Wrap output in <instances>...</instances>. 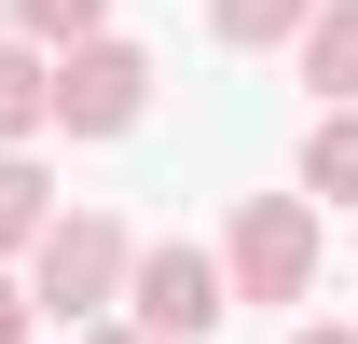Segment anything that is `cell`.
<instances>
[{"mask_svg":"<svg viewBox=\"0 0 358 344\" xmlns=\"http://www.w3.org/2000/svg\"><path fill=\"white\" fill-rule=\"evenodd\" d=\"M289 83H303L317 110H345V96H358V0H317L303 28H289Z\"/></svg>","mask_w":358,"mask_h":344,"instance_id":"5b68a950","label":"cell"},{"mask_svg":"<svg viewBox=\"0 0 358 344\" xmlns=\"http://www.w3.org/2000/svg\"><path fill=\"white\" fill-rule=\"evenodd\" d=\"M0 14H14V42H83V28H110V0H0Z\"/></svg>","mask_w":358,"mask_h":344,"instance_id":"30bf717a","label":"cell"},{"mask_svg":"<svg viewBox=\"0 0 358 344\" xmlns=\"http://www.w3.org/2000/svg\"><path fill=\"white\" fill-rule=\"evenodd\" d=\"M42 138H55V55L0 42V152H42Z\"/></svg>","mask_w":358,"mask_h":344,"instance_id":"8992f818","label":"cell"},{"mask_svg":"<svg viewBox=\"0 0 358 344\" xmlns=\"http://www.w3.org/2000/svg\"><path fill=\"white\" fill-rule=\"evenodd\" d=\"M69 344H152V331H138V317H83Z\"/></svg>","mask_w":358,"mask_h":344,"instance_id":"4fadbf2b","label":"cell"},{"mask_svg":"<svg viewBox=\"0 0 358 344\" xmlns=\"http://www.w3.org/2000/svg\"><path fill=\"white\" fill-rule=\"evenodd\" d=\"M303 14H317V0H207V42H221V55H289Z\"/></svg>","mask_w":358,"mask_h":344,"instance_id":"ba28073f","label":"cell"},{"mask_svg":"<svg viewBox=\"0 0 358 344\" xmlns=\"http://www.w3.org/2000/svg\"><path fill=\"white\" fill-rule=\"evenodd\" d=\"M42 220H55V179H42V152H0V261L28 248Z\"/></svg>","mask_w":358,"mask_h":344,"instance_id":"9c48e42d","label":"cell"},{"mask_svg":"<svg viewBox=\"0 0 358 344\" xmlns=\"http://www.w3.org/2000/svg\"><path fill=\"white\" fill-rule=\"evenodd\" d=\"M152 83H166V69H152V55L124 42V28H83V42H55V138H138L152 124Z\"/></svg>","mask_w":358,"mask_h":344,"instance_id":"7a4b0ae2","label":"cell"},{"mask_svg":"<svg viewBox=\"0 0 358 344\" xmlns=\"http://www.w3.org/2000/svg\"><path fill=\"white\" fill-rule=\"evenodd\" d=\"M0 344H42V303H28V275L0 261Z\"/></svg>","mask_w":358,"mask_h":344,"instance_id":"8fae6325","label":"cell"},{"mask_svg":"<svg viewBox=\"0 0 358 344\" xmlns=\"http://www.w3.org/2000/svg\"><path fill=\"white\" fill-rule=\"evenodd\" d=\"M110 317H138L152 344H207L234 317V289H221V248H193V234H166V248H138L124 261V303Z\"/></svg>","mask_w":358,"mask_h":344,"instance_id":"277c9868","label":"cell"},{"mask_svg":"<svg viewBox=\"0 0 358 344\" xmlns=\"http://www.w3.org/2000/svg\"><path fill=\"white\" fill-rule=\"evenodd\" d=\"M303 207H358V96L345 110H317V138H303V179H289Z\"/></svg>","mask_w":358,"mask_h":344,"instance_id":"52a82bcc","label":"cell"},{"mask_svg":"<svg viewBox=\"0 0 358 344\" xmlns=\"http://www.w3.org/2000/svg\"><path fill=\"white\" fill-rule=\"evenodd\" d=\"M124 261H138V234H124L110 207H55L42 234L14 248V275H28V303H42V317H69V331H83V317H110V303H124Z\"/></svg>","mask_w":358,"mask_h":344,"instance_id":"6da1fadb","label":"cell"},{"mask_svg":"<svg viewBox=\"0 0 358 344\" xmlns=\"http://www.w3.org/2000/svg\"><path fill=\"white\" fill-rule=\"evenodd\" d=\"M275 344H358V317H289Z\"/></svg>","mask_w":358,"mask_h":344,"instance_id":"7c38bea8","label":"cell"},{"mask_svg":"<svg viewBox=\"0 0 358 344\" xmlns=\"http://www.w3.org/2000/svg\"><path fill=\"white\" fill-rule=\"evenodd\" d=\"M317 261H331V234H317L303 193H248L234 234H221V289H234V303H303Z\"/></svg>","mask_w":358,"mask_h":344,"instance_id":"3957f363","label":"cell"}]
</instances>
